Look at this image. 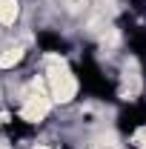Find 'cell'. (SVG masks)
I'll list each match as a JSON object with an SVG mask.
<instances>
[{"label":"cell","instance_id":"1","mask_svg":"<svg viewBox=\"0 0 146 149\" xmlns=\"http://www.w3.org/2000/svg\"><path fill=\"white\" fill-rule=\"evenodd\" d=\"M40 77L52 95L55 106H72L80 95V77L69 63V57L60 52H43L40 55Z\"/></svg>","mask_w":146,"mask_h":149},{"label":"cell","instance_id":"2","mask_svg":"<svg viewBox=\"0 0 146 149\" xmlns=\"http://www.w3.org/2000/svg\"><path fill=\"white\" fill-rule=\"evenodd\" d=\"M23 15H26V0H0V29L3 32H15Z\"/></svg>","mask_w":146,"mask_h":149},{"label":"cell","instance_id":"3","mask_svg":"<svg viewBox=\"0 0 146 149\" xmlns=\"http://www.w3.org/2000/svg\"><path fill=\"white\" fill-rule=\"evenodd\" d=\"M129 146H132V149H146V120H140V123L132 129V135H129Z\"/></svg>","mask_w":146,"mask_h":149},{"label":"cell","instance_id":"4","mask_svg":"<svg viewBox=\"0 0 146 149\" xmlns=\"http://www.w3.org/2000/svg\"><path fill=\"white\" fill-rule=\"evenodd\" d=\"M29 149H63V146H60L57 141H35Z\"/></svg>","mask_w":146,"mask_h":149},{"label":"cell","instance_id":"5","mask_svg":"<svg viewBox=\"0 0 146 149\" xmlns=\"http://www.w3.org/2000/svg\"><path fill=\"white\" fill-rule=\"evenodd\" d=\"M63 3H83V0H63Z\"/></svg>","mask_w":146,"mask_h":149}]
</instances>
